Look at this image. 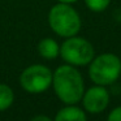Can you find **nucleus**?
<instances>
[{
    "label": "nucleus",
    "mask_w": 121,
    "mask_h": 121,
    "mask_svg": "<svg viewBox=\"0 0 121 121\" xmlns=\"http://www.w3.org/2000/svg\"><path fill=\"white\" fill-rule=\"evenodd\" d=\"M120 98H121V94H120Z\"/></svg>",
    "instance_id": "14"
},
{
    "label": "nucleus",
    "mask_w": 121,
    "mask_h": 121,
    "mask_svg": "<svg viewBox=\"0 0 121 121\" xmlns=\"http://www.w3.org/2000/svg\"><path fill=\"white\" fill-rule=\"evenodd\" d=\"M38 53L46 60H53L60 55V44L52 38H43L38 43Z\"/></svg>",
    "instance_id": "8"
},
{
    "label": "nucleus",
    "mask_w": 121,
    "mask_h": 121,
    "mask_svg": "<svg viewBox=\"0 0 121 121\" xmlns=\"http://www.w3.org/2000/svg\"><path fill=\"white\" fill-rule=\"evenodd\" d=\"M82 107L87 113L98 115L104 112L111 102V94L105 86L94 85L85 90L83 96L81 99Z\"/></svg>",
    "instance_id": "6"
},
{
    "label": "nucleus",
    "mask_w": 121,
    "mask_h": 121,
    "mask_svg": "<svg viewBox=\"0 0 121 121\" xmlns=\"http://www.w3.org/2000/svg\"><path fill=\"white\" fill-rule=\"evenodd\" d=\"M30 121H53L51 117H48L47 115H37L35 117H33Z\"/></svg>",
    "instance_id": "12"
},
{
    "label": "nucleus",
    "mask_w": 121,
    "mask_h": 121,
    "mask_svg": "<svg viewBox=\"0 0 121 121\" xmlns=\"http://www.w3.org/2000/svg\"><path fill=\"white\" fill-rule=\"evenodd\" d=\"M105 121H121V105H117L108 113Z\"/></svg>",
    "instance_id": "11"
},
{
    "label": "nucleus",
    "mask_w": 121,
    "mask_h": 121,
    "mask_svg": "<svg viewBox=\"0 0 121 121\" xmlns=\"http://www.w3.org/2000/svg\"><path fill=\"white\" fill-rule=\"evenodd\" d=\"M14 100V92L8 85L0 83V112L7 111Z\"/></svg>",
    "instance_id": "9"
},
{
    "label": "nucleus",
    "mask_w": 121,
    "mask_h": 121,
    "mask_svg": "<svg viewBox=\"0 0 121 121\" xmlns=\"http://www.w3.org/2000/svg\"><path fill=\"white\" fill-rule=\"evenodd\" d=\"M60 56L66 64L73 66H86L95 57V48L90 40L82 37L65 38L60 44Z\"/></svg>",
    "instance_id": "4"
},
{
    "label": "nucleus",
    "mask_w": 121,
    "mask_h": 121,
    "mask_svg": "<svg viewBox=\"0 0 121 121\" xmlns=\"http://www.w3.org/2000/svg\"><path fill=\"white\" fill-rule=\"evenodd\" d=\"M52 87L56 96L64 104H77L85 92V81L77 66L60 65L52 76Z\"/></svg>",
    "instance_id": "1"
},
{
    "label": "nucleus",
    "mask_w": 121,
    "mask_h": 121,
    "mask_svg": "<svg viewBox=\"0 0 121 121\" xmlns=\"http://www.w3.org/2000/svg\"><path fill=\"white\" fill-rule=\"evenodd\" d=\"M52 70L42 64H34L25 69L20 76V85L30 94H40L52 86Z\"/></svg>",
    "instance_id": "5"
},
{
    "label": "nucleus",
    "mask_w": 121,
    "mask_h": 121,
    "mask_svg": "<svg viewBox=\"0 0 121 121\" xmlns=\"http://www.w3.org/2000/svg\"><path fill=\"white\" fill-rule=\"evenodd\" d=\"M89 77L94 85L112 86L121 77V59L112 52L95 56L89 64Z\"/></svg>",
    "instance_id": "3"
},
{
    "label": "nucleus",
    "mask_w": 121,
    "mask_h": 121,
    "mask_svg": "<svg viewBox=\"0 0 121 121\" xmlns=\"http://www.w3.org/2000/svg\"><path fill=\"white\" fill-rule=\"evenodd\" d=\"M48 25L59 37L69 38L79 33L82 27L81 16L72 4L57 3L48 12Z\"/></svg>",
    "instance_id": "2"
},
{
    "label": "nucleus",
    "mask_w": 121,
    "mask_h": 121,
    "mask_svg": "<svg viewBox=\"0 0 121 121\" xmlns=\"http://www.w3.org/2000/svg\"><path fill=\"white\" fill-rule=\"evenodd\" d=\"M59 3H64V4H74L77 3L78 0H57Z\"/></svg>",
    "instance_id": "13"
},
{
    "label": "nucleus",
    "mask_w": 121,
    "mask_h": 121,
    "mask_svg": "<svg viewBox=\"0 0 121 121\" xmlns=\"http://www.w3.org/2000/svg\"><path fill=\"white\" fill-rule=\"evenodd\" d=\"M53 121H87L86 111L77 104H66L56 113Z\"/></svg>",
    "instance_id": "7"
},
{
    "label": "nucleus",
    "mask_w": 121,
    "mask_h": 121,
    "mask_svg": "<svg viewBox=\"0 0 121 121\" xmlns=\"http://www.w3.org/2000/svg\"><path fill=\"white\" fill-rule=\"evenodd\" d=\"M111 1L112 0H85V5L91 12L100 13V12H104L109 7Z\"/></svg>",
    "instance_id": "10"
}]
</instances>
